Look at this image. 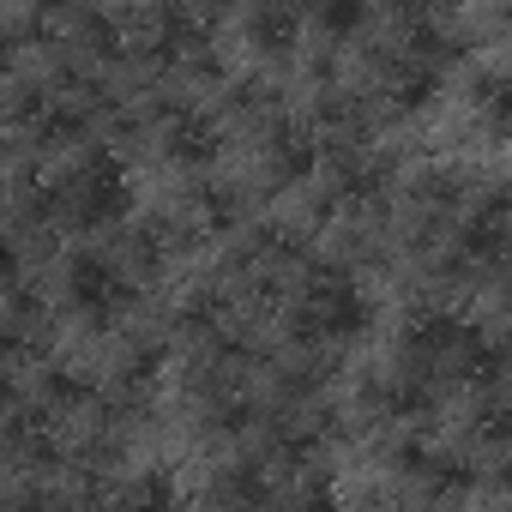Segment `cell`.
Returning <instances> with one entry per match:
<instances>
[{"label":"cell","mask_w":512,"mask_h":512,"mask_svg":"<svg viewBox=\"0 0 512 512\" xmlns=\"http://www.w3.org/2000/svg\"><path fill=\"white\" fill-rule=\"evenodd\" d=\"M296 31H302V19L284 13V7H272V13H247V37L260 43V49H290Z\"/></svg>","instance_id":"1"}]
</instances>
